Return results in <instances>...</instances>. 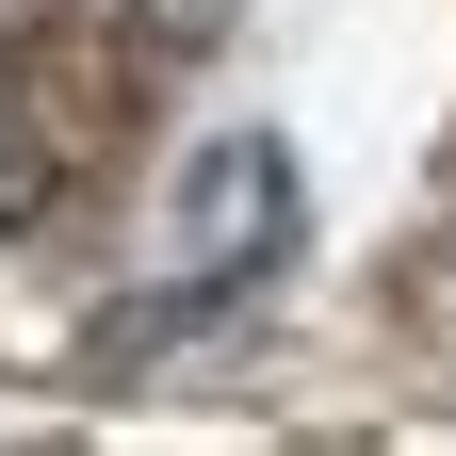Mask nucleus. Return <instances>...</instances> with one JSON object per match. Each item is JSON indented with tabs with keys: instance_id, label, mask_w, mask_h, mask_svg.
<instances>
[{
	"instance_id": "1",
	"label": "nucleus",
	"mask_w": 456,
	"mask_h": 456,
	"mask_svg": "<svg viewBox=\"0 0 456 456\" xmlns=\"http://www.w3.org/2000/svg\"><path fill=\"white\" fill-rule=\"evenodd\" d=\"M277 228H294V163H277L261 131L196 147L180 212H163V294H228V277H261V261H277Z\"/></svg>"
},
{
	"instance_id": "2",
	"label": "nucleus",
	"mask_w": 456,
	"mask_h": 456,
	"mask_svg": "<svg viewBox=\"0 0 456 456\" xmlns=\"http://www.w3.org/2000/svg\"><path fill=\"white\" fill-rule=\"evenodd\" d=\"M49 180H66L49 114H33V98H0V228H33V212H49Z\"/></svg>"
}]
</instances>
